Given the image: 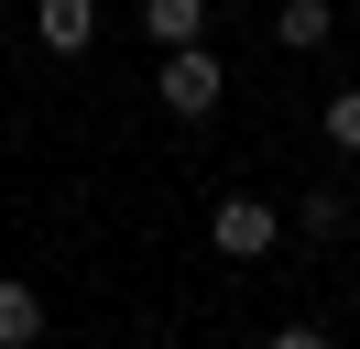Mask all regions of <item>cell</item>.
<instances>
[{
	"label": "cell",
	"instance_id": "obj_1",
	"mask_svg": "<svg viewBox=\"0 0 360 349\" xmlns=\"http://www.w3.org/2000/svg\"><path fill=\"white\" fill-rule=\"evenodd\" d=\"M219 99H229V65L207 55V44H164V109H175V120H207Z\"/></svg>",
	"mask_w": 360,
	"mask_h": 349
},
{
	"label": "cell",
	"instance_id": "obj_2",
	"mask_svg": "<svg viewBox=\"0 0 360 349\" xmlns=\"http://www.w3.org/2000/svg\"><path fill=\"white\" fill-rule=\"evenodd\" d=\"M207 240H219V262H262L273 240H284V218H273L262 196H219V208H207Z\"/></svg>",
	"mask_w": 360,
	"mask_h": 349
},
{
	"label": "cell",
	"instance_id": "obj_3",
	"mask_svg": "<svg viewBox=\"0 0 360 349\" xmlns=\"http://www.w3.org/2000/svg\"><path fill=\"white\" fill-rule=\"evenodd\" d=\"M33 44L44 55H88L98 44V0H33Z\"/></svg>",
	"mask_w": 360,
	"mask_h": 349
},
{
	"label": "cell",
	"instance_id": "obj_4",
	"mask_svg": "<svg viewBox=\"0 0 360 349\" xmlns=\"http://www.w3.org/2000/svg\"><path fill=\"white\" fill-rule=\"evenodd\" d=\"M33 338H44V295L22 273H0V349H33Z\"/></svg>",
	"mask_w": 360,
	"mask_h": 349
},
{
	"label": "cell",
	"instance_id": "obj_5",
	"mask_svg": "<svg viewBox=\"0 0 360 349\" xmlns=\"http://www.w3.org/2000/svg\"><path fill=\"white\" fill-rule=\"evenodd\" d=\"M273 33H284L295 55H316V44L338 33V11H328V0H273Z\"/></svg>",
	"mask_w": 360,
	"mask_h": 349
},
{
	"label": "cell",
	"instance_id": "obj_6",
	"mask_svg": "<svg viewBox=\"0 0 360 349\" xmlns=\"http://www.w3.org/2000/svg\"><path fill=\"white\" fill-rule=\"evenodd\" d=\"M142 33H153V55L164 44H197L207 33V0H142Z\"/></svg>",
	"mask_w": 360,
	"mask_h": 349
},
{
	"label": "cell",
	"instance_id": "obj_7",
	"mask_svg": "<svg viewBox=\"0 0 360 349\" xmlns=\"http://www.w3.org/2000/svg\"><path fill=\"white\" fill-rule=\"evenodd\" d=\"M295 240H338V186H306V196H295Z\"/></svg>",
	"mask_w": 360,
	"mask_h": 349
},
{
	"label": "cell",
	"instance_id": "obj_8",
	"mask_svg": "<svg viewBox=\"0 0 360 349\" xmlns=\"http://www.w3.org/2000/svg\"><path fill=\"white\" fill-rule=\"evenodd\" d=\"M328 142L360 153V87H338V99H328Z\"/></svg>",
	"mask_w": 360,
	"mask_h": 349
},
{
	"label": "cell",
	"instance_id": "obj_9",
	"mask_svg": "<svg viewBox=\"0 0 360 349\" xmlns=\"http://www.w3.org/2000/svg\"><path fill=\"white\" fill-rule=\"evenodd\" d=\"M262 349H338V338H328V327H316V317H284V327H273Z\"/></svg>",
	"mask_w": 360,
	"mask_h": 349
}]
</instances>
